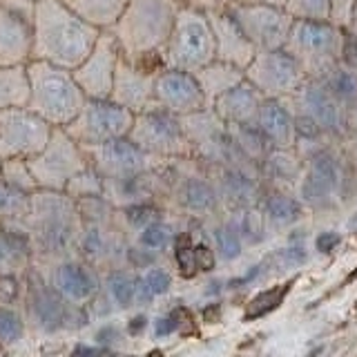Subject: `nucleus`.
Masks as SVG:
<instances>
[{
    "label": "nucleus",
    "instance_id": "nucleus-1",
    "mask_svg": "<svg viewBox=\"0 0 357 357\" xmlns=\"http://www.w3.org/2000/svg\"><path fill=\"white\" fill-rule=\"evenodd\" d=\"M98 36L100 29L78 16L65 0H36L31 16V59L74 70Z\"/></svg>",
    "mask_w": 357,
    "mask_h": 357
},
{
    "label": "nucleus",
    "instance_id": "nucleus-2",
    "mask_svg": "<svg viewBox=\"0 0 357 357\" xmlns=\"http://www.w3.org/2000/svg\"><path fill=\"white\" fill-rule=\"evenodd\" d=\"M178 11L181 5L176 0H130L121 18L107 31L114 36L123 59L161 72L163 67H154L150 61H163L161 52L170 38Z\"/></svg>",
    "mask_w": 357,
    "mask_h": 357
},
{
    "label": "nucleus",
    "instance_id": "nucleus-3",
    "mask_svg": "<svg viewBox=\"0 0 357 357\" xmlns=\"http://www.w3.org/2000/svg\"><path fill=\"white\" fill-rule=\"evenodd\" d=\"M27 107L54 128H67L85 105V92L72 70L31 59L27 65Z\"/></svg>",
    "mask_w": 357,
    "mask_h": 357
},
{
    "label": "nucleus",
    "instance_id": "nucleus-4",
    "mask_svg": "<svg viewBox=\"0 0 357 357\" xmlns=\"http://www.w3.org/2000/svg\"><path fill=\"white\" fill-rule=\"evenodd\" d=\"M165 67L197 72L217 59V40L208 11L181 7L165 47L161 52Z\"/></svg>",
    "mask_w": 357,
    "mask_h": 357
},
{
    "label": "nucleus",
    "instance_id": "nucleus-5",
    "mask_svg": "<svg viewBox=\"0 0 357 357\" xmlns=\"http://www.w3.org/2000/svg\"><path fill=\"white\" fill-rule=\"evenodd\" d=\"M38 190L65 192L70 181L89 167V152L65 128H54L47 145L29 159Z\"/></svg>",
    "mask_w": 357,
    "mask_h": 357
},
{
    "label": "nucleus",
    "instance_id": "nucleus-6",
    "mask_svg": "<svg viewBox=\"0 0 357 357\" xmlns=\"http://www.w3.org/2000/svg\"><path fill=\"white\" fill-rule=\"evenodd\" d=\"M134 116H137L134 112L119 105L112 98H87L83 109L65 130L89 152L128 139Z\"/></svg>",
    "mask_w": 357,
    "mask_h": 357
},
{
    "label": "nucleus",
    "instance_id": "nucleus-7",
    "mask_svg": "<svg viewBox=\"0 0 357 357\" xmlns=\"http://www.w3.org/2000/svg\"><path fill=\"white\" fill-rule=\"evenodd\" d=\"M54 126L27 105L7 107L0 112V161L31 159L52 139Z\"/></svg>",
    "mask_w": 357,
    "mask_h": 357
},
{
    "label": "nucleus",
    "instance_id": "nucleus-8",
    "mask_svg": "<svg viewBox=\"0 0 357 357\" xmlns=\"http://www.w3.org/2000/svg\"><path fill=\"white\" fill-rule=\"evenodd\" d=\"M128 139L145 154L176 156L188 150V132L183 116H176L163 107H152L134 116Z\"/></svg>",
    "mask_w": 357,
    "mask_h": 357
},
{
    "label": "nucleus",
    "instance_id": "nucleus-9",
    "mask_svg": "<svg viewBox=\"0 0 357 357\" xmlns=\"http://www.w3.org/2000/svg\"><path fill=\"white\" fill-rule=\"evenodd\" d=\"M228 11L257 50H279L288 43L293 18L282 7L264 3H239L232 5Z\"/></svg>",
    "mask_w": 357,
    "mask_h": 357
},
{
    "label": "nucleus",
    "instance_id": "nucleus-10",
    "mask_svg": "<svg viewBox=\"0 0 357 357\" xmlns=\"http://www.w3.org/2000/svg\"><path fill=\"white\" fill-rule=\"evenodd\" d=\"M36 0H0V65L31 61V16Z\"/></svg>",
    "mask_w": 357,
    "mask_h": 357
},
{
    "label": "nucleus",
    "instance_id": "nucleus-11",
    "mask_svg": "<svg viewBox=\"0 0 357 357\" xmlns=\"http://www.w3.org/2000/svg\"><path fill=\"white\" fill-rule=\"evenodd\" d=\"M288 43L293 47L295 59L301 63V67H308V70H319V67L331 65L342 50L337 29L326 20L310 18H299L293 22Z\"/></svg>",
    "mask_w": 357,
    "mask_h": 357
},
{
    "label": "nucleus",
    "instance_id": "nucleus-12",
    "mask_svg": "<svg viewBox=\"0 0 357 357\" xmlns=\"http://www.w3.org/2000/svg\"><path fill=\"white\" fill-rule=\"evenodd\" d=\"M119 63H121V50L114 36L109 31H100L94 47L89 50V54L72 72L87 98H109Z\"/></svg>",
    "mask_w": 357,
    "mask_h": 357
},
{
    "label": "nucleus",
    "instance_id": "nucleus-13",
    "mask_svg": "<svg viewBox=\"0 0 357 357\" xmlns=\"http://www.w3.org/2000/svg\"><path fill=\"white\" fill-rule=\"evenodd\" d=\"M301 63L295 59V54L279 50H261L255 54L250 65L245 67V78L259 89L261 94L279 96L293 92L301 85Z\"/></svg>",
    "mask_w": 357,
    "mask_h": 357
},
{
    "label": "nucleus",
    "instance_id": "nucleus-14",
    "mask_svg": "<svg viewBox=\"0 0 357 357\" xmlns=\"http://www.w3.org/2000/svg\"><path fill=\"white\" fill-rule=\"evenodd\" d=\"M154 98L156 105L172 112L176 116H188L206 109L208 100L201 89L195 72L163 67L154 78Z\"/></svg>",
    "mask_w": 357,
    "mask_h": 357
},
{
    "label": "nucleus",
    "instance_id": "nucleus-15",
    "mask_svg": "<svg viewBox=\"0 0 357 357\" xmlns=\"http://www.w3.org/2000/svg\"><path fill=\"white\" fill-rule=\"evenodd\" d=\"M159 72L148 70L145 65L132 63L121 56V63L116 67L114 87H112L109 98L116 100L119 105L128 107L134 114L148 112L156 105L154 98V78Z\"/></svg>",
    "mask_w": 357,
    "mask_h": 357
},
{
    "label": "nucleus",
    "instance_id": "nucleus-16",
    "mask_svg": "<svg viewBox=\"0 0 357 357\" xmlns=\"http://www.w3.org/2000/svg\"><path fill=\"white\" fill-rule=\"evenodd\" d=\"M208 18L217 40V59L245 70L255 59L257 47L243 33L239 22L232 18L230 11H217V7L208 11Z\"/></svg>",
    "mask_w": 357,
    "mask_h": 357
},
{
    "label": "nucleus",
    "instance_id": "nucleus-17",
    "mask_svg": "<svg viewBox=\"0 0 357 357\" xmlns=\"http://www.w3.org/2000/svg\"><path fill=\"white\" fill-rule=\"evenodd\" d=\"M261 105V92L257 89L248 78H243L228 92H223L215 100L217 116L226 123H241V121H252L257 116Z\"/></svg>",
    "mask_w": 357,
    "mask_h": 357
},
{
    "label": "nucleus",
    "instance_id": "nucleus-18",
    "mask_svg": "<svg viewBox=\"0 0 357 357\" xmlns=\"http://www.w3.org/2000/svg\"><path fill=\"white\" fill-rule=\"evenodd\" d=\"M257 123L266 132V137L271 139V143H277L286 148L293 143L295 137V123L290 119L286 105L277 98H266L261 100L259 112H257Z\"/></svg>",
    "mask_w": 357,
    "mask_h": 357
},
{
    "label": "nucleus",
    "instance_id": "nucleus-19",
    "mask_svg": "<svg viewBox=\"0 0 357 357\" xmlns=\"http://www.w3.org/2000/svg\"><path fill=\"white\" fill-rule=\"evenodd\" d=\"M195 76H197L201 89H204L208 103H215L223 92H228L230 87H234L239 81L245 78L241 67L230 65V63L219 61V59L210 61L208 65L201 67V70H197Z\"/></svg>",
    "mask_w": 357,
    "mask_h": 357
},
{
    "label": "nucleus",
    "instance_id": "nucleus-20",
    "mask_svg": "<svg viewBox=\"0 0 357 357\" xmlns=\"http://www.w3.org/2000/svg\"><path fill=\"white\" fill-rule=\"evenodd\" d=\"M301 103L306 105L308 114L315 119L321 128L326 130H340L342 128V114L340 107L335 105L328 89H324L319 83H310L301 89Z\"/></svg>",
    "mask_w": 357,
    "mask_h": 357
},
{
    "label": "nucleus",
    "instance_id": "nucleus-21",
    "mask_svg": "<svg viewBox=\"0 0 357 357\" xmlns=\"http://www.w3.org/2000/svg\"><path fill=\"white\" fill-rule=\"evenodd\" d=\"M78 16L85 18L89 25L107 31L126 11L130 0H65Z\"/></svg>",
    "mask_w": 357,
    "mask_h": 357
},
{
    "label": "nucleus",
    "instance_id": "nucleus-22",
    "mask_svg": "<svg viewBox=\"0 0 357 357\" xmlns=\"http://www.w3.org/2000/svg\"><path fill=\"white\" fill-rule=\"evenodd\" d=\"M27 70L25 65H0V112L27 103Z\"/></svg>",
    "mask_w": 357,
    "mask_h": 357
},
{
    "label": "nucleus",
    "instance_id": "nucleus-23",
    "mask_svg": "<svg viewBox=\"0 0 357 357\" xmlns=\"http://www.w3.org/2000/svg\"><path fill=\"white\" fill-rule=\"evenodd\" d=\"M0 183L11 190H18V192H25V195H31L38 190L29 159H3L0 161Z\"/></svg>",
    "mask_w": 357,
    "mask_h": 357
},
{
    "label": "nucleus",
    "instance_id": "nucleus-24",
    "mask_svg": "<svg viewBox=\"0 0 357 357\" xmlns=\"http://www.w3.org/2000/svg\"><path fill=\"white\" fill-rule=\"evenodd\" d=\"M232 126H234L232 137L243 154L255 156V159L268 154V143H271V139L266 137V132L259 128V123L241 121V123H232Z\"/></svg>",
    "mask_w": 357,
    "mask_h": 357
},
{
    "label": "nucleus",
    "instance_id": "nucleus-25",
    "mask_svg": "<svg viewBox=\"0 0 357 357\" xmlns=\"http://www.w3.org/2000/svg\"><path fill=\"white\" fill-rule=\"evenodd\" d=\"M290 286H293V282L282 284V286H275V288H268V290H261L259 295H255L250 299L248 308H245V319L264 317V315H268V312H273L275 308H279V306H282L284 297L288 295Z\"/></svg>",
    "mask_w": 357,
    "mask_h": 357
},
{
    "label": "nucleus",
    "instance_id": "nucleus-26",
    "mask_svg": "<svg viewBox=\"0 0 357 357\" xmlns=\"http://www.w3.org/2000/svg\"><path fill=\"white\" fill-rule=\"evenodd\" d=\"M223 185H226L228 195L241 201V204H250L257 197V183L241 170H228L223 174Z\"/></svg>",
    "mask_w": 357,
    "mask_h": 357
},
{
    "label": "nucleus",
    "instance_id": "nucleus-27",
    "mask_svg": "<svg viewBox=\"0 0 357 357\" xmlns=\"http://www.w3.org/2000/svg\"><path fill=\"white\" fill-rule=\"evenodd\" d=\"M266 172L271 174V178L275 181H293L299 172V163L290 152H273L266 159Z\"/></svg>",
    "mask_w": 357,
    "mask_h": 357
},
{
    "label": "nucleus",
    "instance_id": "nucleus-28",
    "mask_svg": "<svg viewBox=\"0 0 357 357\" xmlns=\"http://www.w3.org/2000/svg\"><path fill=\"white\" fill-rule=\"evenodd\" d=\"M288 14L297 18H310V20H326L331 18L333 0H286Z\"/></svg>",
    "mask_w": 357,
    "mask_h": 357
},
{
    "label": "nucleus",
    "instance_id": "nucleus-29",
    "mask_svg": "<svg viewBox=\"0 0 357 357\" xmlns=\"http://www.w3.org/2000/svg\"><path fill=\"white\" fill-rule=\"evenodd\" d=\"M266 212L275 223L284 226V223H293L299 217L301 206L297 204L295 199H290L286 195H273L271 199H268V204H266Z\"/></svg>",
    "mask_w": 357,
    "mask_h": 357
},
{
    "label": "nucleus",
    "instance_id": "nucleus-30",
    "mask_svg": "<svg viewBox=\"0 0 357 357\" xmlns=\"http://www.w3.org/2000/svg\"><path fill=\"white\" fill-rule=\"evenodd\" d=\"M310 174L317 176L321 183H326L331 190L337 188L340 183V170H337V163L328 154V152H319L312 156V167H310Z\"/></svg>",
    "mask_w": 357,
    "mask_h": 357
},
{
    "label": "nucleus",
    "instance_id": "nucleus-31",
    "mask_svg": "<svg viewBox=\"0 0 357 357\" xmlns=\"http://www.w3.org/2000/svg\"><path fill=\"white\" fill-rule=\"evenodd\" d=\"M328 89L333 96L344 98V100H355L357 98V74L349 70H335L331 74Z\"/></svg>",
    "mask_w": 357,
    "mask_h": 357
},
{
    "label": "nucleus",
    "instance_id": "nucleus-32",
    "mask_svg": "<svg viewBox=\"0 0 357 357\" xmlns=\"http://www.w3.org/2000/svg\"><path fill=\"white\" fill-rule=\"evenodd\" d=\"M185 201H188L190 208L206 210V208H210L212 204H215V197H212V190L206 183L192 181V183H188V188H185Z\"/></svg>",
    "mask_w": 357,
    "mask_h": 357
},
{
    "label": "nucleus",
    "instance_id": "nucleus-33",
    "mask_svg": "<svg viewBox=\"0 0 357 357\" xmlns=\"http://www.w3.org/2000/svg\"><path fill=\"white\" fill-rule=\"evenodd\" d=\"M217 243H219V250L223 259H237L241 255V241H239V234L230 230V228H219L217 230Z\"/></svg>",
    "mask_w": 357,
    "mask_h": 357
},
{
    "label": "nucleus",
    "instance_id": "nucleus-34",
    "mask_svg": "<svg viewBox=\"0 0 357 357\" xmlns=\"http://www.w3.org/2000/svg\"><path fill=\"white\" fill-rule=\"evenodd\" d=\"M331 192H333V190L326 183H321L319 178L312 176V174H308L304 178V183H301V197H304L306 201H310V204H324Z\"/></svg>",
    "mask_w": 357,
    "mask_h": 357
},
{
    "label": "nucleus",
    "instance_id": "nucleus-35",
    "mask_svg": "<svg viewBox=\"0 0 357 357\" xmlns=\"http://www.w3.org/2000/svg\"><path fill=\"white\" fill-rule=\"evenodd\" d=\"M241 232H243V237L257 243L259 239H264V221L261 217L257 215L255 210H248V212H243V217H241Z\"/></svg>",
    "mask_w": 357,
    "mask_h": 357
},
{
    "label": "nucleus",
    "instance_id": "nucleus-36",
    "mask_svg": "<svg viewBox=\"0 0 357 357\" xmlns=\"http://www.w3.org/2000/svg\"><path fill=\"white\" fill-rule=\"evenodd\" d=\"M295 132L301 134V137H306V139H315L317 132H319V123L310 114H304L295 121Z\"/></svg>",
    "mask_w": 357,
    "mask_h": 357
},
{
    "label": "nucleus",
    "instance_id": "nucleus-37",
    "mask_svg": "<svg viewBox=\"0 0 357 357\" xmlns=\"http://www.w3.org/2000/svg\"><path fill=\"white\" fill-rule=\"evenodd\" d=\"M279 261L288 268H295L306 261V252H304V248H286V250H282V255H279Z\"/></svg>",
    "mask_w": 357,
    "mask_h": 357
},
{
    "label": "nucleus",
    "instance_id": "nucleus-38",
    "mask_svg": "<svg viewBox=\"0 0 357 357\" xmlns=\"http://www.w3.org/2000/svg\"><path fill=\"white\" fill-rule=\"evenodd\" d=\"M315 243H317V250L319 252H331L335 245L340 243V237L335 232H321Z\"/></svg>",
    "mask_w": 357,
    "mask_h": 357
},
{
    "label": "nucleus",
    "instance_id": "nucleus-39",
    "mask_svg": "<svg viewBox=\"0 0 357 357\" xmlns=\"http://www.w3.org/2000/svg\"><path fill=\"white\" fill-rule=\"evenodd\" d=\"M357 3V0H333V11H331V16H337L342 20L349 18L351 14V7Z\"/></svg>",
    "mask_w": 357,
    "mask_h": 357
},
{
    "label": "nucleus",
    "instance_id": "nucleus-40",
    "mask_svg": "<svg viewBox=\"0 0 357 357\" xmlns=\"http://www.w3.org/2000/svg\"><path fill=\"white\" fill-rule=\"evenodd\" d=\"M342 52H344V61L351 67H357V36H351L349 40H346Z\"/></svg>",
    "mask_w": 357,
    "mask_h": 357
},
{
    "label": "nucleus",
    "instance_id": "nucleus-41",
    "mask_svg": "<svg viewBox=\"0 0 357 357\" xmlns=\"http://www.w3.org/2000/svg\"><path fill=\"white\" fill-rule=\"evenodd\" d=\"M176 3L181 7H192V9H201V11H210L219 5L217 0H176Z\"/></svg>",
    "mask_w": 357,
    "mask_h": 357
},
{
    "label": "nucleus",
    "instance_id": "nucleus-42",
    "mask_svg": "<svg viewBox=\"0 0 357 357\" xmlns=\"http://www.w3.org/2000/svg\"><path fill=\"white\" fill-rule=\"evenodd\" d=\"M241 3H264V5H275V7H282V5H286V0H241Z\"/></svg>",
    "mask_w": 357,
    "mask_h": 357
},
{
    "label": "nucleus",
    "instance_id": "nucleus-43",
    "mask_svg": "<svg viewBox=\"0 0 357 357\" xmlns=\"http://www.w3.org/2000/svg\"><path fill=\"white\" fill-rule=\"evenodd\" d=\"M219 5H232V3H237V0H217Z\"/></svg>",
    "mask_w": 357,
    "mask_h": 357
},
{
    "label": "nucleus",
    "instance_id": "nucleus-44",
    "mask_svg": "<svg viewBox=\"0 0 357 357\" xmlns=\"http://www.w3.org/2000/svg\"><path fill=\"white\" fill-rule=\"evenodd\" d=\"M355 18H357V5H355Z\"/></svg>",
    "mask_w": 357,
    "mask_h": 357
}]
</instances>
